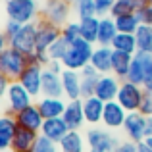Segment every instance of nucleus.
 Returning <instances> with one entry per match:
<instances>
[{
	"label": "nucleus",
	"instance_id": "7",
	"mask_svg": "<svg viewBox=\"0 0 152 152\" xmlns=\"http://www.w3.org/2000/svg\"><path fill=\"white\" fill-rule=\"evenodd\" d=\"M145 96H146V91L141 85H135L131 81H121V87H119L115 100L125 108V112H139Z\"/></svg>",
	"mask_w": 152,
	"mask_h": 152
},
{
	"label": "nucleus",
	"instance_id": "2",
	"mask_svg": "<svg viewBox=\"0 0 152 152\" xmlns=\"http://www.w3.org/2000/svg\"><path fill=\"white\" fill-rule=\"evenodd\" d=\"M27 66H29V58L19 50L12 46L0 50V75L8 77L10 81H18Z\"/></svg>",
	"mask_w": 152,
	"mask_h": 152
},
{
	"label": "nucleus",
	"instance_id": "48",
	"mask_svg": "<svg viewBox=\"0 0 152 152\" xmlns=\"http://www.w3.org/2000/svg\"><path fill=\"white\" fill-rule=\"evenodd\" d=\"M150 94H152V93H150Z\"/></svg>",
	"mask_w": 152,
	"mask_h": 152
},
{
	"label": "nucleus",
	"instance_id": "28",
	"mask_svg": "<svg viewBox=\"0 0 152 152\" xmlns=\"http://www.w3.org/2000/svg\"><path fill=\"white\" fill-rule=\"evenodd\" d=\"M79 25H81V39H85L87 42L96 46L98 45V29H100V18L94 15V18L81 19Z\"/></svg>",
	"mask_w": 152,
	"mask_h": 152
},
{
	"label": "nucleus",
	"instance_id": "29",
	"mask_svg": "<svg viewBox=\"0 0 152 152\" xmlns=\"http://www.w3.org/2000/svg\"><path fill=\"white\" fill-rule=\"evenodd\" d=\"M112 48L118 52H125V54H137V39L131 33H118V37L112 42Z\"/></svg>",
	"mask_w": 152,
	"mask_h": 152
},
{
	"label": "nucleus",
	"instance_id": "22",
	"mask_svg": "<svg viewBox=\"0 0 152 152\" xmlns=\"http://www.w3.org/2000/svg\"><path fill=\"white\" fill-rule=\"evenodd\" d=\"M69 131L71 129L67 127V123L64 121V118H52V119H45L41 135H45L46 139H50V141H54V142H60Z\"/></svg>",
	"mask_w": 152,
	"mask_h": 152
},
{
	"label": "nucleus",
	"instance_id": "16",
	"mask_svg": "<svg viewBox=\"0 0 152 152\" xmlns=\"http://www.w3.org/2000/svg\"><path fill=\"white\" fill-rule=\"evenodd\" d=\"M62 85H64V96L66 100H79L83 98L81 93V73L73 69H66L62 71Z\"/></svg>",
	"mask_w": 152,
	"mask_h": 152
},
{
	"label": "nucleus",
	"instance_id": "5",
	"mask_svg": "<svg viewBox=\"0 0 152 152\" xmlns=\"http://www.w3.org/2000/svg\"><path fill=\"white\" fill-rule=\"evenodd\" d=\"M71 14H73V4L66 2V0H54V2H46L41 8V18L46 21L54 23L58 27H64L71 21Z\"/></svg>",
	"mask_w": 152,
	"mask_h": 152
},
{
	"label": "nucleus",
	"instance_id": "9",
	"mask_svg": "<svg viewBox=\"0 0 152 152\" xmlns=\"http://www.w3.org/2000/svg\"><path fill=\"white\" fill-rule=\"evenodd\" d=\"M62 37V27L46 21L45 18L37 19V52H48V48Z\"/></svg>",
	"mask_w": 152,
	"mask_h": 152
},
{
	"label": "nucleus",
	"instance_id": "38",
	"mask_svg": "<svg viewBox=\"0 0 152 152\" xmlns=\"http://www.w3.org/2000/svg\"><path fill=\"white\" fill-rule=\"evenodd\" d=\"M94 4H96V15L98 18H106V15L112 14L115 0H94Z\"/></svg>",
	"mask_w": 152,
	"mask_h": 152
},
{
	"label": "nucleus",
	"instance_id": "39",
	"mask_svg": "<svg viewBox=\"0 0 152 152\" xmlns=\"http://www.w3.org/2000/svg\"><path fill=\"white\" fill-rule=\"evenodd\" d=\"M115 152H139V142H133L129 139L119 141L118 146H115Z\"/></svg>",
	"mask_w": 152,
	"mask_h": 152
},
{
	"label": "nucleus",
	"instance_id": "8",
	"mask_svg": "<svg viewBox=\"0 0 152 152\" xmlns=\"http://www.w3.org/2000/svg\"><path fill=\"white\" fill-rule=\"evenodd\" d=\"M4 98H6V104H8V114H12V115H15L18 112H21L23 108L31 106L33 100H35V98L29 94V91H27L19 81H12L10 83Z\"/></svg>",
	"mask_w": 152,
	"mask_h": 152
},
{
	"label": "nucleus",
	"instance_id": "10",
	"mask_svg": "<svg viewBox=\"0 0 152 152\" xmlns=\"http://www.w3.org/2000/svg\"><path fill=\"white\" fill-rule=\"evenodd\" d=\"M42 71L45 67L41 64H29L25 67V71L21 73V77L18 79L33 98H41L42 96Z\"/></svg>",
	"mask_w": 152,
	"mask_h": 152
},
{
	"label": "nucleus",
	"instance_id": "27",
	"mask_svg": "<svg viewBox=\"0 0 152 152\" xmlns=\"http://www.w3.org/2000/svg\"><path fill=\"white\" fill-rule=\"evenodd\" d=\"M60 152H85L87 141L79 131H69L62 141L58 142Z\"/></svg>",
	"mask_w": 152,
	"mask_h": 152
},
{
	"label": "nucleus",
	"instance_id": "41",
	"mask_svg": "<svg viewBox=\"0 0 152 152\" xmlns=\"http://www.w3.org/2000/svg\"><path fill=\"white\" fill-rule=\"evenodd\" d=\"M146 137H152V115L146 118Z\"/></svg>",
	"mask_w": 152,
	"mask_h": 152
},
{
	"label": "nucleus",
	"instance_id": "32",
	"mask_svg": "<svg viewBox=\"0 0 152 152\" xmlns=\"http://www.w3.org/2000/svg\"><path fill=\"white\" fill-rule=\"evenodd\" d=\"M73 14L77 18V21L87 19V18H94L96 15V4H94V0H75Z\"/></svg>",
	"mask_w": 152,
	"mask_h": 152
},
{
	"label": "nucleus",
	"instance_id": "34",
	"mask_svg": "<svg viewBox=\"0 0 152 152\" xmlns=\"http://www.w3.org/2000/svg\"><path fill=\"white\" fill-rule=\"evenodd\" d=\"M62 37L67 42H73L77 39H81V25H79V21H69L67 25H64L62 27Z\"/></svg>",
	"mask_w": 152,
	"mask_h": 152
},
{
	"label": "nucleus",
	"instance_id": "33",
	"mask_svg": "<svg viewBox=\"0 0 152 152\" xmlns=\"http://www.w3.org/2000/svg\"><path fill=\"white\" fill-rule=\"evenodd\" d=\"M19 29H21V23H15V21H12V19H8L6 25H4V33H2V48H6L8 42L19 33Z\"/></svg>",
	"mask_w": 152,
	"mask_h": 152
},
{
	"label": "nucleus",
	"instance_id": "11",
	"mask_svg": "<svg viewBox=\"0 0 152 152\" xmlns=\"http://www.w3.org/2000/svg\"><path fill=\"white\" fill-rule=\"evenodd\" d=\"M123 133L129 141L142 142L146 139V118L141 112H129L123 123Z\"/></svg>",
	"mask_w": 152,
	"mask_h": 152
},
{
	"label": "nucleus",
	"instance_id": "6",
	"mask_svg": "<svg viewBox=\"0 0 152 152\" xmlns=\"http://www.w3.org/2000/svg\"><path fill=\"white\" fill-rule=\"evenodd\" d=\"M8 46L19 50L21 54H25V56L37 54V21L21 25L19 33L8 42Z\"/></svg>",
	"mask_w": 152,
	"mask_h": 152
},
{
	"label": "nucleus",
	"instance_id": "43",
	"mask_svg": "<svg viewBox=\"0 0 152 152\" xmlns=\"http://www.w3.org/2000/svg\"><path fill=\"white\" fill-rule=\"evenodd\" d=\"M145 142H146V145H148L150 148H152V137H146V139H145Z\"/></svg>",
	"mask_w": 152,
	"mask_h": 152
},
{
	"label": "nucleus",
	"instance_id": "18",
	"mask_svg": "<svg viewBox=\"0 0 152 152\" xmlns=\"http://www.w3.org/2000/svg\"><path fill=\"white\" fill-rule=\"evenodd\" d=\"M37 106L41 110L45 119H52V118H62L66 112L67 100L66 98H52V96H41L37 100Z\"/></svg>",
	"mask_w": 152,
	"mask_h": 152
},
{
	"label": "nucleus",
	"instance_id": "14",
	"mask_svg": "<svg viewBox=\"0 0 152 152\" xmlns=\"http://www.w3.org/2000/svg\"><path fill=\"white\" fill-rule=\"evenodd\" d=\"M119 87H121V79H119V77H115L114 73L100 75V79H98V85H96V93H94V96H98L102 102H112V100H115V98H118Z\"/></svg>",
	"mask_w": 152,
	"mask_h": 152
},
{
	"label": "nucleus",
	"instance_id": "20",
	"mask_svg": "<svg viewBox=\"0 0 152 152\" xmlns=\"http://www.w3.org/2000/svg\"><path fill=\"white\" fill-rule=\"evenodd\" d=\"M112 56H114V48L112 46H100L96 45L91 58V66L98 71L100 75L112 73Z\"/></svg>",
	"mask_w": 152,
	"mask_h": 152
},
{
	"label": "nucleus",
	"instance_id": "37",
	"mask_svg": "<svg viewBox=\"0 0 152 152\" xmlns=\"http://www.w3.org/2000/svg\"><path fill=\"white\" fill-rule=\"evenodd\" d=\"M137 18L141 21V25H152V4L146 2L145 6H141L137 10Z\"/></svg>",
	"mask_w": 152,
	"mask_h": 152
},
{
	"label": "nucleus",
	"instance_id": "44",
	"mask_svg": "<svg viewBox=\"0 0 152 152\" xmlns=\"http://www.w3.org/2000/svg\"><path fill=\"white\" fill-rule=\"evenodd\" d=\"M42 2H45V4H46V2H54V0H42Z\"/></svg>",
	"mask_w": 152,
	"mask_h": 152
},
{
	"label": "nucleus",
	"instance_id": "4",
	"mask_svg": "<svg viewBox=\"0 0 152 152\" xmlns=\"http://www.w3.org/2000/svg\"><path fill=\"white\" fill-rule=\"evenodd\" d=\"M87 141V152H115L119 139L114 137L110 129L106 127H91L85 133Z\"/></svg>",
	"mask_w": 152,
	"mask_h": 152
},
{
	"label": "nucleus",
	"instance_id": "1",
	"mask_svg": "<svg viewBox=\"0 0 152 152\" xmlns=\"http://www.w3.org/2000/svg\"><path fill=\"white\" fill-rule=\"evenodd\" d=\"M94 52V45L87 42L85 39H77V41L69 42L66 54L62 58V64L66 69H73V71H81L83 67H87L91 64Z\"/></svg>",
	"mask_w": 152,
	"mask_h": 152
},
{
	"label": "nucleus",
	"instance_id": "36",
	"mask_svg": "<svg viewBox=\"0 0 152 152\" xmlns=\"http://www.w3.org/2000/svg\"><path fill=\"white\" fill-rule=\"evenodd\" d=\"M33 152H60V146H58V142L46 139L45 135H39L37 145H35V150Z\"/></svg>",
	"mask_w": 152,
	"mask_h": 152
},
{
	"label": "nucleus",
	"instance_id": "30",
	"mask_svg": "<svg viewBox=\"0 0 152 152\" xmlns=\"http://www.w3.org/2000/svg\"><path fill=\"white\" fill-rule=\"evenodd\" d=\"M135 39H137V52L152 54V25H139V29L135 31Z\"/></svg>",
	"mask_w": 152,
	"mask_h": 152
},
{
	"label": "nucleus",
	"instance_id": "12",
	"mask_svg": "<svg viewBox=\"0 0 152 152\" xmlns=\"http://www.w3.org/2000/svg\"><path fill=\"white\" fill-rule=\"evenodd\" d=\"M127 114H129V112H125V108H123L118 100L106 102L104 104V115H102L104 127L110 129V131L123 129V123H125V119H127Z\"/></svg>",
	"mask_w": 152,
	"mask_h": 152
},
{
	"label": "nucleus",
	"instance_id": "17",
	"mask_svg": "<svg viewBox=\"0 0 152 152\" xmlns=\"http://www.w3.org/2000/svg\"><path fill=\"white\" fill-rule=\"evenodd\" d=\"M42 96L66 98V96H64L62 73H56V71L45 67V71H42Z\"/></svg>",
	"mask_w": 152,
	"mask_h": 152
},
{
	"label": "nucleus",
	"instance_id": "46",
	"mask_svg": "<svg viewBox=\"0 0 152 152\" xmlns=\"http://www.w3.org/2000/svg\"><path fill=\"white\" fill-rule=\"evenodd\" d=\"M4 152H12V150H4Z\"/></svg>",
	"mask_w": 152,
	"mask_h": 152
},
{
	"label": "nucleus",
	"instance_id": "31",
	"mask_svg": "<svg viewBox=\"0 0 152 152\" xmlns=\"http://www.w3.org/2000/svg\"><path fill=\"white\" fill-rule=\"evenodd\" d=\"M114 19H115V25H118L119 33H131V35H135V31H137L139 25H141L137 14H123V15L114 18Z\"/></svg>",
	"mask_w": 152,
	"mask_h": 152
},
{
	"label": "nucleus",
	"instance_id": "19",
	"mask_svg": "<svg viewBox=\"0 0 152 152\" xmlns=\"http://www.w3.org/2000/svg\"><path fill=\"white\" fill-rule=\"evenodd\" d=\"M39 135H41V133H37V131L19 127L18 133H15V137H14V141H12L10 150L12 152H33L35 145H37Z\"/></svg>",
	"mask_w": 152,
	"mask_h": 152
},
{
	"label": "nucleus",
	"instance_id": "25",
	"mask_svg": "<svg viewBox=\"0 0 152 152\" xmlns=\"http://www.w3.org/2000/svg\"><path fill=\"white\" fill-rule=\"evenodd\" d=\"M118 25H115V19L112 15L100 18V29H98V45L100 46H112L114 39L118 37Z\"/></svg>",
	"mask_w": 152,
	"mask_h": 152
},
{
	"label": "nucleus",
	"instance_id": "24",
	"mask_svg": "<svg viewBox=\"0 0 152 152\" xmlns=\"http://www.w3.org/2000/svg\"><path fill=\"white\" fill-rule=\"evenodd\" d=\"M81 93H83V98H89V96H94L96 93V85H98V79H100V73L94 69L93 66H87L83 67L81 71Z\"/></svg>",
	"mask_w": 152,
	"mask_h": 152
},
{
	"label": "nucleus",
	"instance_id": "21",
	"mask_svg": "<svg viewBox=\"0 0 152 152\" xmlns=\"http://www.w3.org/2000/svg\"><path fill=\"white\" fill-rule=\"evenodd\" d=\"M19 125L12 114H4L0 118V150H10L12 141H14L15 133H18Z\"/></svg>",
	"mask_w": 152,
	"mask_h": 152
},
{
	"label": "nucleus",
	"instance_id": "26",
	"mask_svg": "<svg viewBox=\"0 0 152 152\" xmlns=\"http://www.w3.org/2000/svg\"><path fill=\"white\" fill-rule=\"evenodd\" d=\"M131 64H133V54H125V52L114 50V56H112V73H114L115 77L125 81Z\"/></svg>",
	"mask_w": 152,
	"mask_h": 152
},
{
	"label": "nucleus",
	"instance_id": "15",
	"mask_svg": "<svg viewBox=\"0 0 152 152\" xmlns=\"http://www.w3.org/2000/svg\"><path fill=\"white\" fill-rule=\"evenodd\" d=\"M64 121L67 123L71 131H79L83 125L87 123L85 119V110H83V98L79 100H67V106H66V112H64Z\"/></svg>",
	"mask_w": 152,
	"mask_h": 152
},
{
	"label": "nucleus",
	"instance_id": "13",
	"mask_svg": "<svg viewBox=\"0 0 152 152\" xmlns=\"http://www.w3.org/2000/svg\"><path fill=\"white\" fill-rule=\"evenodd\" d=\"M14 118H15V121H18L19 127H23V129H31V131H37V133H41L42 123H45V118H42V114H41V110H39L37 102H33L31 106L23 108V110L18 112Z\"/></svg>",
	"mask_w": 152,
	"mask_h": 152
},
{
	"label": "nucleus",
	"instance_id": "45",
	"mask_svg": "<svg viewBox=\"0 0 152 152\" xmlns=\"http://www.w3.org/2000/svg\"><path fill=\"white\" fill-rule=\"evenodd\" d=\"M66 2H69V4H73V2H75V0H66Z\"/></svg>",
	"mask_w": 152,
	"mask_h": 152
},
{
	"label": "nucleus",
	"instance_id": "40",
	"mask_svg": "<svg viewBox=\"0 0 152 152\" xmlns=\"http://www.w3.org/2000/svg\"><path fill=\"white\" fill-rule=\"evenodd\" d=\"M139 112H141L145 118H150L152 115V94L150 93H146V96H145V100H142L141 108H139Z\"/></svg>",
	"mask_w": 152,
	"mask_h": 152
},
{
	"label": "nucleus",
	"instance_id": "3",
	"mask_svg": "<svg viewBox=\"0 0 152 152\" xmlns=\"http://www.w3.org/2000/svg\"><path fill=\"white\" fill-rule=\"evenodd\" d=\"M6 15L15 23H33L41 18V6L37 0H6Z\"/></svg>",
	"mask_w": 152,
	"mask_h": 152
},
{
	"label": "nucleus",
	"instance_id": "35",
	"mask_svg": "<svg viewBox=\"0 0 152 152\" xmlns=\"http://www.w3.org/2000/svg\"><path fill=\"white\" fill-rule=\"evenodd\" d=\"M67 46H69V42H67L64 37H60L58 41H56L54 45H52L50 48H48V56H50V60H58V62H62V58H64V54H66Z\"/></svg>",
	"mask_w": 152,
	"mask_h": 152
},
{
	"label": "nucleus",
	"instance_id": "47",
	"mask_svg": "<svg viewBox=\"0 0 152 152\" xmlns=\"http://www.w3.org/2000/svg\"><path fill=\"white\" fill-rule=\"evenodd\" d=\"M148 2H150V4H152V0H148Z\"/></svg>",
	"mask_w": 152,
	"mask_h": 152
},
{
	"label": "nucleus",
	"instance_id": "42",
	"mask_svg": "<svg viewBox=\"0 0 152 152\" xmlns=\"http://www.w3.org/2000/svg\"><path fill=\"white\" fill-rule=\"evenodd\" d=\"M139 152H152V148L146 145L145 141H142V142H139Z\"/></svg>",
	"mask_w": 152,
	"mask_h": 152
},
{
	"label": "nucleus",
	"instance_id": "23",
	"mask_svg": "<svg viewBox=\"0 0 152 152\" xmlns=\"http://www.w3.org/2000/svg\"><path fill=\"white\" fill-rule=\"evenodd\" d=\"M104 104L98 96H89L83 98V110H85V119L91 125H96V123H102V115H104Z\"/></svg>",
	"mask_w": 152,
	"mask_h": 152
}]
</instances>
